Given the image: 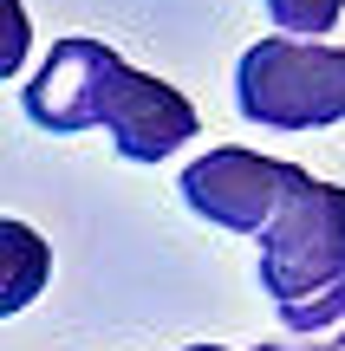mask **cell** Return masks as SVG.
I'll use <instances>...</instances> for the list:
<instances>
[{"mask_svg":"<svg viewBox=\"0 0 345 351\" xmlns=\"http://www.w3.org/2000/svg\"><path fill=\"white\" fill-rule=\"evenodd\" d=\"M313 176L300 163H281V156H261V150H235V143H222V150L195 156L189 169H182V202H189V215H202L209 228H228V234H261V228L281 215L287 195H300Z\"/></svg>","mask_w":345,"mask_h":351,"instance_id":"obj_4","label":"cell"},{"mask_svg":"<svg viewBox=\"0 0 345 351\" xmlns=\"http://www.w3.org/2000/svg\"><path fill=\"white\" fill-rule=\"evenodd\" d=\"M33 52V20H26L20 0H0V78H13Z\"/></svg>","mask_w":345,"mask_h":351,"instance_id":"obj_7","label":"cell"},{"mask_svg":"<svg viewBox=\"0 0 345 351\" xmlns=\"http://www.w3.org/2000/svg\"><path fill=\"white\" fill-rule=\"evenodd\" d=\"M235 111L261 130H326L345 117V46L254 39L235 65Z\"/></svg>","mask_w":345,"mask_h":351,"instance_id":"obj_3","label":"cell"},{"mask_svg":"<svg viewBox=\"0 0 345 351\" xmlns=\"http://www.w3.org/2000/svg\"><path fill=\"white\" fill-rule=\"evenodd\" d=\"M261 293L287 332L345 326V189L307 182L261 228Z\"/></svg>","mask_w":345,"mask_h":351,"instance_id":"obj_2","label":"cell"},{"mask_svg":"<svg viewBox=\"0 0 345 351\" xmlns=\"http://www.w3.org/2000/svg\"><path fill=\"white\" fill-rule=\"evenodd\" d=\"M26 124L52 137H78L104 124L124 163H163L176 143L202 130V117L176 85L124 65L104 39H59L26 85Z\"/></svg>","mask_w":345,"mask_h":351,"instance_id":"obj_1","label":"cell"},{"mask_svg":"<svg viewBox=\"0 0 345 351\" xmlns=\"http://www.w3.org/2000/svg\"><path fill=\"white\" fill-rule=\"evenodd\" d=\"M46 287H52V247H46V234L0 215V319L26 313Z\"/></svg>","mask_w":345,"mask_h":351,"instance_id":"obj_5","label":"cell"},{"mask_svg":"<svg viewBox=\"0 0 345 351\" xmlns=\"http://www.w3.org/2000/svg\"><path fill=\"white\" fill-rule=\"evenodd\" d=\"M182 351H228V345H182ZM254 351H326V345H254Z\"/></svg>","mask_w":345,"mask_h":351,"instance_id":"obj_8","label":"cell"},{"mask_svg":"<svg viewBox=\"0 0 345 351\" xmlns=\"http://www.w3.org/2000/svg\"><path fill=\"white\" fill-rule=\"evenodd\" d=\"M339 13H345V0H267V20L287 39H326L339 26Z\"/></svg>","mask_w":345,"mask_h":351,"instance_id":"obj_6","label":"cell"},{"mask_svg":"<svg viewBox=\"0 0 345 351\" xmlns=\"http://www.w3.org/2000/svg\"><path fill=\"white\" fill-rule=\"evenodd\" d=\"M326 351H345V326H339V339H333V345H326Z\"/></svg>","mask_w":345,"mask_h":351,"instance_id":"obj_9","label":"cell"}]
</instances>
